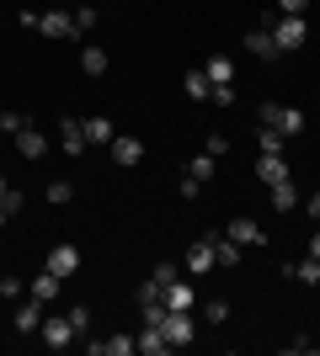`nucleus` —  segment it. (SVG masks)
I'll list each match as a JSON object with an SVG mask.
<instances>
[{"label":"nucleus","instance_id":"1a4fd4ad","mask_svg":"<svg viewBox=\"0 0 320 356\" xmlns=\"http://www.w3.org/2000/svg\"><path fill=\"white\" fill-rule=\"evenodd\" d=\"M107 149H112V165H123V170H134L144 160V138H134V134H118Z\"/></svg>","mask_w":320,"mask_h":356},{"label":"nucleus","instance_id":"412c9836","mask_svg":"<svg viewBox=\"0 0 320 356\" xmlns=\"http://www.w3.org/2000/svg\"><path fill=\"white\" fill-rule=\"evenodd\" d=\"M166 309H198V293H192L187 277H176V282L166 287Z\"/></svg>","mask_w":320,"mask_h":356},{"label":"nucleus","instance_id":"9d476101","mask_svg":"<svg viewBox=\"0 0 320 356\" xmlns=\"http://www.w3.org/2000/svg\"><path fill=\"white\" fill-rule=\"evenodd\" d=\"M38 32L43 38H75V11H38Z\"/></svg>","mask_w":320,"mask_h":356},{"label":"nucleus","instance_id":"a878e982","mask_svg":"<svg viewBox=\"0 0 320 356\" xmlns=\"http://www.w3.org/2000/svg\"><path fill=\"white\" fill-rule=\"evenodd\" d=\"M257 149H261V154H283V134L261 122V134H257Z\"/></svg>","mask_w":320,"mask_h":356},{"label":"nucleus","instance_id":"473e14b6","mask_svg":"<svg viewBox=\"0 0 320 356\" xmlns=\"http://www.w3.org/2000/svg\"><path fill=\"white\" fill-rule=\"evenodd\" d=\"M22 128H27V118H22V112H0V134H22Z\"/></svg>","mask_w":320,"mask_h":356},{"label":"nucleus","instance_id":"f3484780","mask_svg":"<svg viewBox=\"0 0 320 356\" xmlns=\"http://www.w3.org/2000/svg\"><path fill=\"white\" fill-rule=\"evenodd\" d=\"M267 202H273L277 213H294V208H299V186H294V176L277 181V186H267Z\"/></svg>","mask_w":320,"mask_h":356},{"label":"nucleus","instance_id":"c85d7f7f","mask_svg":"<svg viewBox=\"0 0 320 356\" xmlns=\"http://www.w3.org/2000/svg\"><path fill=\"white\" fill-rule=\"evenodd\" d=\"M64 319L75 325V335H86V330H91V309H86V303H70V309H64Z\"/></svg>","mask_w":320,"mask_h":356},{"label":"nucleus","instance_id":"423d86ee","mask_svg":"<svg viewBox=\"0 0 320 356\" xmlns=\"http://www.w3.org/2000/svg\"><path fill=\"white\" fill-rule=\"evenodd\" d=\"M213 266H219V261H213V239H208V234H203L198 245H187V261H182L187 277H208Z\"/></svg>","mask_w":320,"mask_h":356},{"label":"nucleus","instance_id":"7ed1b4c3","mask_svg":"<svg viewBox=\"0 0 320 356\" xmlns=\"http://www.w3.org/2000/svg\"><path fill=\"white\" fill-rule=\"evenodd\" d=\"M160 330H166L171 351H182V346H192V341H198V319H192V309H166Z\"/></svg>","mask_w":320,"mask_h":356},{"label":"nucleus","instance_id":"c03bdc74","mask_svg":"<svg viewBox=\"0 0 320 356\" xmlns=\"http://www.w3.org/2000/svg\"><path fill=\"white\" fill-rule=\"evenodd\" d=\"M6 223H11V213H6V208H0V229H6Z\"/></svg>","mask_w":320,"mask_h":356},{"label":"nucleus","instance_id":"ddd939ff","mask_svg":"<svg viewBox=\"0 0 320 356\" xmlns=\"http://www.w3.org/2000/svg\"><path fill=\"white\" fill-rule=\"evenodd\" d=\"M48 271H54V277H75L80 271V250L75 245H54V250H48Z\"/></svg>","mask_w":320,"mask_h":356},{"label":"nucleus","instance_id":"4be33fe9","mask_svg":"<svg viewBox=\"0 0 320 356\" xmlns=\"http://www.w3.org/2000/svg\"><path fill=\"white\" fill-rule=\"evenodd\" d=\"M107 64H112V59H107V48H96V43L80 48V70L91 74V80H96V74H107Z\"/></svg>","mask_w":320,"mask_h":356},{"label":"nucleus","instance_id":"2eb2a0df","mask_svg":"<svg viewBox=\"0 0 320 356\" xmlns=\"http://www.w3.org/2000/svg\"><path fill=\"white\" fill-rule=\"evenodd\" d=\"M16 154H22V160H43V154H48V138H43V134H38V128L27 122V128L16 134Z\"/></svg>","mask_w":320,"mask_h":356},{"label":"nucleus","instance_id":"9b49d317","mask_svg":"<svg viewBox=\"0 0 320 356\" xmlns=\"http://www.w3.org/2000/svg\"><path fill=\"white\" fill-rule=\"evenodd\" d=\"M208 239H213V261H219V266H224V271L245 266V245H235V239H229V234H208Z\"/></svg>","mask_w":320,"mask_h":356},{"label":"nucleus","instance_id":"2f4dec72","mask_svg":"<svg viewBox=\"0 0 320 356\" xmlns=\"http://www.w3.org/2000/svg\"><path fill=\"white\" fill-rule=\"evenodd\" d=\"M203 154H213V160H224V154H229V138H224V134H208V138H203Z\"/></svg>","mask_w":320,"mask_h":356},{"label":"nucleus","instance_id":"37998d69","mask_svg":"<svg viewBox=\"0 0 320 356\" xmlns=\"http://www.w3.org/2000/svg\"><path fill=\"white\" fill-rule=\"evenodd\" d=\"M310 255L320 261V223H315V234H310Z\"/></svg>","mask_w":320,"mask_h":356},{"label":"nucleus","instance_id":"f704fd0d","mask_svg":"<svg viewBox=\"0 0 320 356\" xmlns=\"http://www.w3.org/2000/svg\"><path fill=\"white\" fill-rule=\"evenodd\" d=\"M22 293H27L22 277H0V298H22Z\"/></svg>","mask_w":320,"mask_h":356},{"label":"nucleus","instance_id":"39448f33","mask_svg":"<svg viewBox=\"0 0 320 356\" xmlns=\"http://www.w3.org/2000/svg\"><path fill=\"white\" fill-rule=\"evenodd\" d=\"M224 234L235 239V245H245V250H261V245H267V229H261L257 218H229Z\"/></svg>","mask_w":320,"mask_h":356},{"label":"nucleus","instance_id":"a211bd4d","mask_svg":"<svg viewBox=\"0 0 320 356\" xmlns=\"http://www.w3.org/2000/svg\"><path fill=\"white\" fill-rule=\"evenodd\" d=\"M257 176L267 186H277V181H289V160L283 154H257Z\"/></svg>","mask_w":320,"mask_h":356},{"label":"nucleus","instance_id":"393cba45","mask_svg":"<svg viewBox=\"0 0 320 356\" xmlns=\"http://www.w3.org/2000/svg\"><path fill=\"white\" fill-rule=\"evenodd\" d=\"M48 202H54V208H70V202H75V186H70V181H48Z\"/></svg>","mask_w":320,"mask_h":356},{"label":"nucleus","instance_id":"f03ea898","mask_svg":"<svg viewBox=\"0 0 320 356\" xmlns=\"http://www.w3.org/2000/svg\"><path fill=\"white\" fill-rule=\"evenodd\" d=\"M267 32H273V43L283 48V54H294V48H305L310 22H305V16H273V22H267Z\"/></svg>","mask_w":320,"mask_h":356},{"label":"nucleus","instance_id":"4c0bfd02","mask_svg":"<svg viewBox=\"0 0 320 356\" xmlns=\"http://www.w3.org/2000/svg\"><path fill=\"white\" fill-rule=\"evenodd\" d=\"M289 351H294V356H315L320 346H315V341H305V335H294V341H289Z\"/></svg>","mask_w":320,"mask_h":356},{"label":"nucleus","instance_id":"72a5a7b5","mask_svg":"<svg viewBox=\"0 0 320 356\" xmlns=\"http://www.w3.org/2000/svg\"><path fill=\"white\" fill-rule=\"evenodd\" d=\"M96 27V6H75V32H91Z\"/></svg>","mask_w":320,"mask_h":356},{"label":"nucleus","instance_id":"4468645a","mask_svg":"<svg viewBox=\"0 0 320 356\" xmlns=\"http://www.w3.org/2000/svg\"><path fill=\"white\" fill-rule=\"evenodd\" d=\"M283 277H289V282H299V287H320V261H315V255L289 261V266H283Z\"/></svg>","mask_w":320,"mask_h":356},{"label":"nucleus","instance_id":"a19ab883","mask_svg":"<svg viewBox=\"0 0 320 356\" xmlns=\"http://www.w3.org/2000/svg\"><path fill=\"white\" fill-rule=\"evenodd\" d=\"M16 22H22L27 32H38V11H32V6H22V11H16Z\"/></svg>","mask_w":320,"mask_h":356},{"label":"nucleus","instance_id":"79ce46f5","mask_svg":"<svg viewBox=\"0 0 320 356\" xmlns=\"http://www.w3.org/2000/svg\"><path fill=\"white\" fill-rule=\"evenodd\" d=\"M305 213H310V223H320V192H315V197H305Z\"/></svg>","mask_w":320,"mask_h":356},{"label":"nucleus","instance_id":"5701e85b","mask_svg":"<svg viewBox=\"0 0 320 356\" xmlns=\"http://www.w3.org/2000/svg\"><path fill=\"white\" fill-rule=\"evenodd\" d=\"M86 138H91V144H112V138H118V122L112 118H86Z\"/></svg>","mask_w":320,"mask_h":356},{"label":"nucleus","instance_id":"aec40b11","mask_svg":"<svg viewBox=\"0 0 320 356\" xmlns=\"http://www.w3.org/2000/svg\"><path fill=\"white\" fill-rule=\"evenodd\" d=\"M48 314H43V298H32V303H22V309H16V330H22V335H38V325H43Z\"/></svg>","mask_w":320,"mask_h":356},{"label":"nucleus","instance_id":"6ab92c4d","mask_svg":"<svg viewBox=\"0 0 320 356\" xmlns=\"http://www.w3.org/2000/svg\"><path fill=\"white\" fill-rule=\"evenodd\" d=\"M182 96H187V102H208V96H213V80L203 70H187L182 74Z\"/></svg>","mask_w":320,"mask_h":356},{"label":"nucleus","instance_id":"58836bf2","mask_svg":"<svg viewBox=\"0 0 320 356\" xmlns=\"http://www.w3.org/2000/svg\"><path fill=\"white\" fill-rule=\"evenodd\" d=\"M0 208H6V213H22V208H27V197H22V192H16V186H11V192H6V202H0Z\"/></svg>","mask_w":320,"mask_h":356},{"label":"nucleus","instance_id":"0eeeda50","mask_svg":"<svg viewBox=\"0 0 320 356\" xmlns=\"http://www.w3.org/2000/svg\"><path fill=\"white\" fill-rule=\"evenodd\" d=\"M59 149H64V154H75V160L91 149V138H86V118H64L59 122Z\"/></svg>","mask_w":320,"mask_h":356},{"label":"nucleus","instance_id":"7c9ffc66","mask_svg":"<svg viewBox=\"0 0 320 356\" xmlns=\"http://www.w3.org/2000/svg\"><path fill=\"white\" fill-rule=\"evenodd\" d=\"M176 277H187V271H182V266H171V261H160V266L150 271V282H160V287H171Z\"/></svg>","mask_w":320,"mask_h":356},{"label":"nucleus","instance_id":"dca6fc26","mask_svg":"<svg viewBox=\"0 0 320 356\" xmlns=\"http://www.w3.org/2000/svg\"><path fill=\"white\" fill-rule=\"evenodd\" d=\"M203 74H208L213 86H235V59H229V54H208V59H203Z\"/></svg>","mask_w":320,"mask_h":356},{"label":"nucleus","instance_id":"bb28decb","mask_svg":"<svg viewBox=\"0 0 320 356\" xmlns=\"http://www.w3.org/2000/svg\"><path fill=\"white\" fill-rule=\"evenodd\" d=\"M213 165H219L213 154H192V165H187V176H192V181H213Z\"/></svg>","mask_w":320,"mask_h":356},{"label":"nucleus","instance_id":"f8f14e48","mask_svg":"<svg viewBox=\"0 0 320 356\" xmlns=\"http://www.w3.org/2000/svg\"><path fill=\"white\" fill-rule=\"evenodd\" d=\"M134 351H139V356H166V351H171L166 330H160V325H144V330L134 335Z\"/></svg>","mask_w":320,"mask_h":356},{"label":"nucleus","instance_id":"20e7f679","mask_svg":"<svg viewBox=\"0 0 320 356\" xmlns=\"http://www.w3.org/2000/svg\"><path fill=\"white\" fill-rule=\"evenodd\" d=\"M38 341H43L48 351H70V346H75L80 335H75V325H70L64 314H48L43 325H38Z\"/></svg>","mask_w":320,"mask_h":356},{"label":"nucleus","instance_id":"cd10ccee","mask_svg":"<svg viewBox=\"0 0 320 356\" xmlns=\"http://www.w3.org/2000/svg\"><path fill=\"white\" fill-rule=\"evenodd\" d=\"M102 356H134V335H107Z\"/></svg>","mask_w":320,"mask_h":356},{"label":"nucleus","instance_id":"6e6552de","mask_svg":"<svg viewBox=\"0 0 320 356\" xmlns=\"http://www.w3.org/2000/svg\"><path fill=\"white\" fill-rule=\"evenodd\" d=\"M245 54L261 59V64H277V59H283V48L273 43V32H267V27H251V32H245Z\"/></svg>","mask_w":320,"mask_h":356},{"label":"nucleus","instance_id":"ea45409f","mask_svg":"<svg viewBox=\"0 0 320 356\" xmlns=\"http://www.w3.org/2000/svg\"><path fill=\"white\" fill-rule=\"evenodd\" d=\"M198 192H203V181H192V176H182V202H198Z\"/></svg>","mask_w":320,"mask_h":356},{"label":"nucleus","instance_id":"b1692460","mask_svg":"<svg viewBox=\"0 0 320 356\" xmlns=\"http://www.w3.org/2000/svg\"><path fill=\"white\" fill-rule=\"evenodd\" d=\"M59 287H64V277H54L48 266L32 277V298H43V303H48V298H59Z\"/></svg>","mask_w":320,"mask_h":356},{"label":"nucleus","instance_id":"e433bc0d","mask_svg":"<svg viewBox=\"0 0 320 356\" xmlns=\"http://www.w3.org/2000/svg\"><path fill=\"white\" fill-rule=\"evenodd\" d=\"M208 102H213V106H235V86H213Z\"/></svg>","mask_w":320,"mask_h":356},{"label":"nucleus","instance_id":"f257e3e1","mask_svg":"<svg viewBox=\"0 0 320 356\" xmlns=\"http://www.w3.org/2000/svg\"><path fill=\"white\" fill-rule=\"evenodd\" d=\"M267 128H277L283 138H294V134H305V106H283V102H261V112H257Z\"/></svg>","mask_w":320,"mask_h":356},{"label":"nucleus","instance_id":"c9c22d12","mask_svg":"<svg viewBox=\"0 0 320 356\" xmlns=\"http://www.w3.org/2000/svg\"><path fill=\"white\" fill-rule=\"evenodd\" d=\"M310 0H277V16H305Z\"/></svg>","mask_w":320,"mask_h":356},{"label":"nucleus","instance_id":"c756f323","mask_svg":"<svg viewBox=\"0 0 320 356\" xmlns=\"http://www.w3.org/2000/svg\"><path fill=\"white\" fill-rule=\"evenodd\" d=\"M203 319H208V325H224V319H229V303H224V298H208V303H203Z\"/></svg>","mask_w":320,"mask_h":356}]
</instances>
